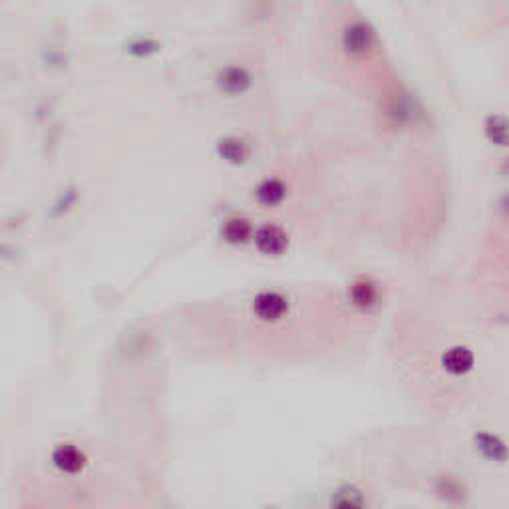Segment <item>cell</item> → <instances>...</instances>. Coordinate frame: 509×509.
<instances>
[{"instance_id": "cell-1", "label": "cell", "mask_w": 509, "mask_h": 509, "mask_svg": "<svg viewBox=\"0 0 509 509\" xmlns=\"http://www.w3.org/2000/svg\"><path fill=\"white\" fill-rule=\"evenodd\" d=\"M376 44V34L372 26L362 20L350 23L343 32V48L346 54L364 56Z\"/></svg>"}, {"instance_id": "cell-2", "label": "cell", "mask_w": 509, "mask_h": 509, "mask_svg": "<svg viewBox=\"0 0 509 509\" xmlns=\"http://www.w3.org/2000/svg\"><path fill=\"white\" fill-rule=\"evenodd\" d=\"M253 78L243 66H227L217 74V86L229 96H239L251 88Z\"/></svg>"}, {"instance_id": "cell-3", "label": "cell", "mask_w": 509, "mask_h": 509, "mask_svg": "<svg viewBox=\"0 0 509 509\" xmlns=\"http://www.w3.org/2000/svg\"><path fill=\"white\" fill-rule=\"evenodd\" d=\"M288 310V302L278 293H261L253 302V312L261 321H278Z\"/></svg>"}, {"instance_id": "cell-4", "label": "cell", "mask_w": 509, "mask_h": 509, "mask_svg": "<svg viewBox=\"0 0 509 509\" xmlns=\"http://www.w3.org/2000/svg\"><path fill=\"white\" fill-rule=\"evenodd\" d=\"M52 462L54 465L64 472V474H78L86 467V455L82 450H78L72 443H62L58 446L52 454Z\"/></svg>"}, {"instance_id": "cell-5", "label": "cell", "mask_w": 509, "mask_h": 509, "mask_svg": "<svg viewBox=\"0 0 509 509\" xmlns=\"http://www.w3.org/2000/svg\"><path fill=\"white\" fill-rule=\"evenodd\" d=\"M255 243L261 253L278 255L287 249V235L275 225H265L255 233Z\"/></svg>"}, {"instance_id": "cell-6", "label": "cell", "mask_w": 509, "mask_h": 509, "mask_svg": "<svg viewBox=\"0 0 509 509\" xmlns=\"http://www.w3.org/2000/svg\"><path fill=\"white\" fill-rule=\"evenodd\" d=\"M442 364L450 374H465L474 366V355L464 346H455L443 355Z\"/></svg>"}, {"instance_id": "cell-7", "label": "cell", "mask_w": 509, "mask_h": 509, "mask_svg": "<svg viewBox=\"0 0 509 509\" xmlns=\"http://www.w3.org/2000/svg\"><path fill=\"white\" fill-rule=\"evenodd\" d=\"M255 195H257V201H259L261 205L275 207V205H278L281 201L285 200L287 188H285V183L278 181V179H265V181L257 188Z\"/></svg>"}, {"instance_id": "cell-8", "label": "cell", "mask_w": 509, "mask_h": 509, "mask_svg": "<svg viewBox=\"0 0 509 509\" xmlns=\"http://www.w3.org/2000/svg\"><path fill=\"white\" fill-rule=\"evenodd\" d=\"M217 152L229 164H243L245 159H247V154H249L245 142L237 140V137H225V140H221L219 145H217Z\"/></svg>"}, {"instance_id": "cell-9", "label": "cell", "mask_w": 509, "mask_h": 509, "mask_svg": "<svg viewBox=\"0 0 509 509\" xmlns=\"http://www.w3.org/2000/svg\"><path fill=\"white\" fill-rule=\"evenodd\" d=\"M376 287L370 283V281H356L352 288H350V299L355 302L356 307L360 309H368L376 302Z\"/></svg>"}, {"instance_id": "cell-10", "label": "cell", "mask_w": 509, "mask_h": 509, "mask_svg": "<svg viewBox=\"0 0 509 509\" xmlns=\"http://www.w3.org/2000/svg\"><path fill=\"white\" fill-rule=\"evenodd\" d=\"M251 225L247 219H229L223 227V237L229 241V243H245L251 239Z\"/></svg>"}, {"instance_id": "cell-11", "label": "cell", "mask_w": 509, "mask_h": 509, "mask_svg": "<svg viewBox=\"0 0 509 509\" xmlns=\"http://www.w3.org/2000/svg\"><path fill=\"white\" fill-rule=\"evenodd\" d=\"M479 450L487 455V458H493V460H505V446L499 442L498 438L489 436V434H482L476 438Z\"/></svg>"}, {"instance_id": "cell-12", "label": "cell", "mask_w": 509, "mask_h": 509, "mask_svg": "<svg viewBox=\"0 0 509 509\" xmlns=\"http://www.w3.org/2000/svg\"><path fill=\"white\" fill-rule=\"evenodd\" d=\"M486 130H487V135H489V140H491L493 144L505 145V142H508V122H505V118H501V116H491V118L487 120Z\"/></svg>"}, {"instance_id": "cell-13", "label": "cell", "mask_w": 509, "mask_h": 509, "mask_svg": "<svg viewBox=\"0 0 509 509\" xmlns=\"http://www.w3.org/2000/svg\"><path fill=\"white\" fill-rule=\"evenodd\" d=\"M159 50V44L155 40H149V38H140V40H133L132 44L128 46V52L132 56H137V58H145V56L155 54Z\"/></svg>"}]
</instances>
